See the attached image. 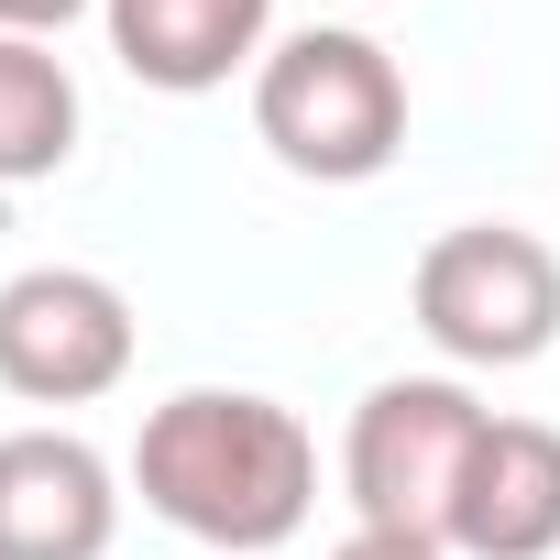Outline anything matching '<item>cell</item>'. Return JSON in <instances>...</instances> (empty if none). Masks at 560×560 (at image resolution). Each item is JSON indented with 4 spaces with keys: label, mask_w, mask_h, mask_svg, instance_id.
<instances>
[{
    "label": "cell",
    "mask_w": 560,
    "mask_h": 560,
    "mask_svg": "<svg viewBox=\"0 0 560 560\" xmlns=\"http://www.w3.org/2000/svg\"><path fill=\"white\" fill-rule=\"evenodd\" d=\"M132 483L176 538H198L220 560H264L319 505V440L298 407H275L253 385H187L143 418Z\"/></svg>",
    "instance_id": "1"
},
{
    "label": "cell",
    "mask_w": 560,
    "mask_h": 560,
    "mask_svg": "<svg viewBox=\"0 0 560 560\" xmlns=\"http://www.w3.org/2000/svg\"><path fill=\"white\" fill-rule=\"evenodd\" d=\"M253 132H264L275 165L308 176V187H363L407 143V67L374 34H352V23H308L287 45H264V67H253Z\"/></svg>",
    "instance_id": "2"
},
{
    "label": "cell",
    "mask_w": 560,
    "mask_h": 560,
    "mask_svg": "<svg viewBox=\"0 0 560 560\" xmlns=\"http://www.w3.org/2000/svg\"><path fill=\"white\" fill-rule=\"evenodd\" d=\"M483 396L462 374H385L352 429H341V494H352V527H385V538H440L451 549V505H462V472H472V440H483Z\"/></svg>",
    "instance_id": "3"
},
{
    "label": "cell",
    "mask_w": 560,
    "mask_h": 560,
    "mask_svg": "<svg viewBox=\"0 0 560 560\" xmlns=\"http://www.w3.org/2000/svg\"><path fill=\"white\" fill-rule=\"evenodd\" d=\"M407 308L440 341V363L516 374L560 341V253L516 220H451L407 275Z\"/></svg>",
    "instance_id": "4"
},
{
    "label": "cell",
    "mask_w": 560,
    "mask_h": 560,
    "mask_svg": "<svg viewBox=\"0 0 560 560\" xmlns=\"http://www.w3.org/2000/svg\"><path fill=\"white\" fill-rule=\"evenodd\" d=\"M132 298L89 264H23L0 287V385L23 407H89L132 374Z\"/></svg>",
    "instance_id": "5"
},
{
    "label": "cell",
    "mask_w": 560,
    "mask_h": 560,
    "mask_svg": "<svg viewBox=\"0 0 560 560\" xmlns=\"http://www.w3.org/2000/svg\"><path fill=\"white\" fill-rule=\"evenodd\" d=\"M110 538H121V472L78 429L0 440V560H110Z\"/></svg>",
    "instance_id": "6"
},
{
    "label": "cell",
    "mask_w": 560,
    "mask_h": 560,
    "mask_svg": "<svg viewBox=\"0 0 560 560\" xmlns=\"http://www.w3.org/2000/svg\"><path fill=\"white\" fill-rule=\"evenodd\" d=\"M462 560H549L560 549V429L549 418H483L462 505H451Z\"/></svg>",
    "instance_id": "7"
},
{
    "label": "cell",
    "mask_w": 560,
    "mask_h": 560,
    "mask_svg": "<svg viewBox=\"0 0 560 560\" xmlns=\"http://www.w3.org/2000/svg\"><path fill=\"white\" fill-rule=\"evenodd\" d=\"M110 23V56L165 89V100H209L231 89L242 67H264V34H275V0H100Z\"/></svg>",
    "instance_id": "8"
},
{
    "label": "cell",
    "mask_w": 560,
    "mask_h": 560,
    "mask_svg": "<svg viewBox=\"0 0 560 560\" xmlns=\"http://www.w3.org/2000/svg\"><path fill=\"white\" fill-rule=\"evenodd\" d=\"M78 154V78L56 45L0 34V187H34Z\"/></svg>",
    "instance_id": "9"
},
{
    "label": "cell",
    "mask_w": 560,
    "mask_h": 560,
    "mask_svg": "<svg viewBox=\"0 0 560 560\" xmlns=\"http://www.w3.org/2000/svg\"><path fill=\"white\" fill-rule=\"evenodd\" d=\"M100 0H0V34H34V45H56L67 23H89Z\"/></svg>",
    "instance_id": "10"
},
{
    "label": "cell",
    "mask_w": 560,
    "mask_h": 560,
    "mask_svg": "<svg viewBox=\"0 0 560 560\" xmlns=\"http://www.w3.org/2000/svg\"><path fill=\"white\" fill-rule=\"evenodd\" d=\"M330 560H451V549H440V538H385V527H352Z\"/></svg>",
    "instance_id": "11"
}]
</instances>
